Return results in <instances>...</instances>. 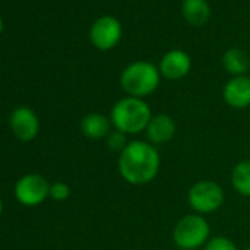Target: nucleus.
<instances>
[{"label": "nucleus", "instance_id": "5", "mask_svg": "<svg viewBox=\"0 0 250 250\" xmlns=\"http://www.w3.org/2000/svg\"><path fill=\"white\" fill-rule=\"evenodd\" d=\"M225 202V191L216 181L200 180L194 183L187 193V203L194 213L209 215L221 209Z\"/></svg>", "mask_w": 250, "mask_h": 250}, {"label": "nucleus", "instance_id": "8", "mask_svg": "<svg viewBox=\"0 0 250 250\" xmlns=\"http://www.w3.org/2000/svg\"><path fill=\"white\" fill-rule=\"evenodd\" d=\"M11 128L17 139L22 142H31L40 131V121L31 107L20 106L11 115Z\"/></svg>", "mask_w": 250, "mask_h": 250}, {"label": "nucleus", "instance_id": "17", "mask_svg": "<svg viewBox=\"0 0 250 250\" xmlns=\"http://www.w3.org/2000/svg\"><path fill=\"white\" fill-rule=\"evenodd\" d=\"M203 250H238V247L229 237L212 235L205 244Z\"/></svg>", "mask_w": 250, "mask_h": 250}, {"label": "nucleus", "instance_id": "14", "mask_svg": "<svg viewBox=\"0 0 250 250\" xmlns=\"http://www.w3.org/2000/svg\"><path fill=\"white\" fill-rule=\"evenodd\" d=\"M229 181L232 188L243 197H250V161H240L231 169Z\"/></svg>", "mask_w": 250, "mask_h": 250}, {"label": "nucleus", "instance_id": "10", "mask_svg": "<svg viewBox=\"0 0 250 250\" xmlns=\"http://www.w3.org/2000/svg\"><path fill=\"white\" fill-rule=\"evenodd\" d=\"M225 103L232 109H246L250 106V77H232L224 85L222 91Z\"/></svg>", "mask_w": 250, "mask_h": 250}, {"label": "nucleus", "instance_id": "21", "mask_svg": "<svg viewBox=\"0 0 250 250\" xmlns=\"http://www.w3.org/2000/svg\"><path fill=\"white\" fill-rule=\"evenodd\" d=\"M244 250H250V246H249V247H246V249H244Z\"/></svg>", "mask_w": 250, "mask_h": 250}, {"label": "nucleus", "instance_id": "15", "mask_svg": "<svg viewBox=\"0 0 250 250\" xmlns=\"http://www.w3.org/2000/svg\"><path fill=\"white\" fill-rule=\"evenodd\" d=\"M183 15L191 25H202L209 20L210 8L206 0H184Z\"/></svg>", "mask_w": 250, "mask_h": 250}, {"label": "nucleus", "instance_id": "3", "mask_svg": "<svg viewBox=\"0 0 250 250\" xmlns=\"http://www.w3.org/2000/svg\"><path fill=\"white\" fill-rule=\"evenodd\" d=\"M119 83L122 90L128 96L145 99L155 93V90L159 87L161 72L153 63L137 61L122 71Z\"/></svg>", "mask_w": 250, "mask_h": 250}, {"label": "nucleus", "instance_id": "12", "mask_svg": "<svg viewBox=\"0 0 250 250\" xmlns=\"http://www.w3.org/2000/svg\"><path fill=\"white\" fill-rule=\"evenodd\" d=\"M80 127L87 139L102 140L109 136L113 125L110 118L103 113H88L81 119Z\"/></svg>", "mask_w": 250, "mask_h": 250}, {"label": "nucleus", "instance_id": "1", "mask_svg": "<svg viewBox=\"0 0 250 250\" xmlns=\"http://www.w3.org/2000/svg\"><path fill=\"white\" fill-rule=\"evenodd\" d=\"M161 169V155L156 146L143 140H133L118 155V172L131 186L152 183Z\"/></svg>", "mask_w": 250, "mask_h": 250}, {"label": "nucleus", "instance_id": "16", "mask_svg": "<svg viewBox=\"0 0 250 250\" xmlns=\"http://www.w3.org/2000/svg\"><path fill=\"white\" fill-rule=\"evenodd\" d=\"M104 142H106V147L110 152H115L118 155H121L125 150V147L130 145L128 136L122 131H118V130H112L109 133V136L104 139Z\"/></svg>", "mask_w": 250, "mask_h": 250}, {"label": "nucleus", "instance_id": "7", "mask_svg": "<svg viewBox=\"0 0 250 250\" xmlns=\"http://www.w3.org/2000/svg\"><path fill=\"white\" fill-rule=\"evenodd\" d=\"M122 28L118 20L113 17H102L99 18L90 30V39L91 43L99 50H110L118 44L121 40Z\"/></svg>", "mask_w": 250, "mask_h": 250}, {"label": "nucleus", "instance_id": "18", "mask_svg": "<svg viewBox=\"0 0 250 250\" xmlns=\"http://www.w3.org/2000/svg\"><path fill=\"white\" fill-rule=\"evenodd\" d=\"M71 194V188L66 183L58 181L50 184V197L56 202H63L69 197Z\"/></svg>", "mask_w": 250, "mask_h": 250}, {"label": "nucleus", "instance_id": "19", "mask_svg": "<svg viewBox=\"0 0 250 250\" xmlns=\"http://www.w3.org/2000/svg\"><path fill=\"white\" fill-rule=\"evenodd\" d=\"M2 30H3V21H2V18H0V33H2Z\"/></svg>", "mask_w": 250, "mask_h": 250}, {"label": "nucleus", "instance_id": "6", "mask_svg": "<svg viewBox=\"0 0 250 250\" xmlns=\"http://www.w3.org/2000/svg\"><path fill=\"white\" fill-rule=\"evenodd\" d=\"M50 196V184L40 174H27L15 184V197L24 206H39Z\"/></svg>", "mask_w": 250, "mask_h": 250}, {"label": "nucleus", "instance_id": "20", "mask_svg": "<svg viewBox=\"0 0 250 250\" xmlns=\"http://www.w3.org/2000/svg\"><path fill=\"white\" fill-rule=\"evenodd\" d=\"M2 210H3V203H2V200H0V213H2Z\"/></svg>", "mask_w": 250, "mask_h": 250}, {"label": "nucleus", "instance_id": "11", "mask_svg": "<svg viewBox=\"0 0 250 250\" xmlns=\"http://www.w3.org/2000/svg\"><path fill=\"white\" fill-rule=\"evenodd\" d=\"M191 69V59L184 50H171L168 52L159 63V72L167 80H181Z\"/></svg>", "mask_w": 250, "mask_h": 250}, {"label": "nucleus", "instance_id": "9", "mask_svg": "<svg viewBox=\"0 0 250 250\" xmlns=\"http://www.w3.org/2000/svg\"><path fill=\"white\" fill-rule=\"evenodd\" d=\"M146 142L153 146H162L169 143L177 133V124L168 113H156L152 116L146 128Z\"/></svg>", "mask_w": 250, "mask_h": 250}, {"label": "nucleus", "instance_id": "13", "mask_svg": "<svg viewBox=\"0 0 250 250\" xmlns=\"http://www.w3.org/2000/svg\"><path fill=\"white\" fill-rule=\"evenodd\" d=\"M222 65L232 77H240L246 75V72L249 71L250 59L246 52L240 49H229L222 56Z\"/></svg>", "mask_w": 250, "mask_h": 250}, {"label": "nucleus", "instance_id": "4", "mask_svg": "<svg viewBox=\"0 0 250 250\" xmlns=\"http://www.w3.org/2000/svg\"><path fill=\"white\" fill-rule=\"evenodd\" d=\"M210 237V225L199 213L184 215L172 229V241L180 250H199Z\"/></svg>", "mask_w": 250, "mask_h": 250}, {"label": "nucleus", "instance_id": "2", "mask_svg": "<svg viewBox=\"0 0 250 250\" xmlns=\"http://www.w3.org/2000/svg\"><path fill=\"white\" fill-rule=\"evenodd\" d=\"M153 113L149 103L139 97H122L110 109V121L113 130L127 136H137L146 131Z\"/></svg>", "mask_w": 250, "mask_h": 250}]
</instances>
